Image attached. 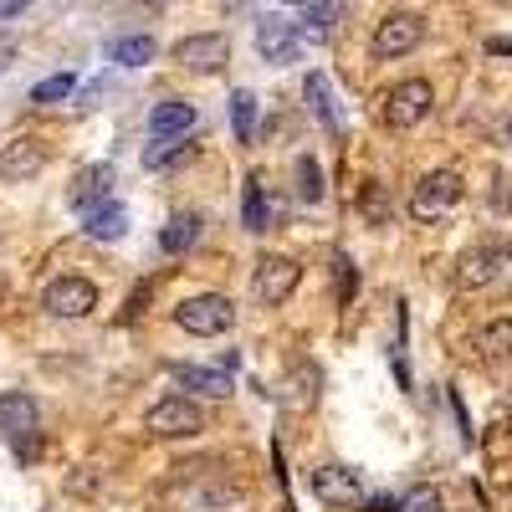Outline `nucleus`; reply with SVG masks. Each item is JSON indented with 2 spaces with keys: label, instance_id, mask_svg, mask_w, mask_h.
I'll use <instances>...</instances> for the list:
<instances>
[{
  "label": "nucleus",
  "instance_id": "6",
  "mask_svg": "<svg viewBox=\"0 0 512 512\" xmlns=\"http://www.w3.org/2000/svg\"><path fill=\"white\" fill-rule=\"evenodd\" d=\"M41 308H47L52 318H88L98 308V287L88 277H57V282H47V292H41Z\"/></svg>",
  "mask_w": 512,
  "mask_h": 512
},
{
  "label": "nucleus",
  "instance_id": "8",
  "mask_svg": "<svg viewBox=\"0 0 512 512\" xmlns=\"http://www.w3.org/2000/svg\"><path fill=\"white\" fill-rule=\"evenodd\" d=\"M313 492H318L323 507H359L369 497L364 492V477L354 472V466H338V461H328V466H318V472H313Z\"/></svg>",
  "mask_w": 512,
  "mask_h": 512
},
{
  "label": "nucleus",
  "instance_id": "25",
  "mask_svg": "<svg viewBox=\"0 0 512 512\" xmlns=\"http://www.w3.org/2000/svg\"><path fill=\"white\" fill-rule=\"evenodd\" d=\"M477 349L487 359H507L512 354V318H492L482 333H477Z\"/></svg>",
  "mask_w": 512,
  "mask_h": 512
},
{
  "label": "nucleus",
  "instance_id": "21",
  "mask_svg": "<svg viewBox=\"0 0 512 512\" xmlns=\"http://www.w3.org/2000/svg\"><path fill=\"white\" fill-rule=\"evenodd\" d=\"M256 118H262V103H256V93H251V88H236V93H231V128H236L241 144H251Z\"/></svg>",
  "mask_w": 512,
  "mask_h": 512
},
{
  "label": "nucleus",
  "instance_id": "7",
  "mask_svg": "<svg viewBox=\"0 0 512 512\" xmlns=\"http://www.w3.org/2000/svg\"><path fill=\"white\" fill-rule=\"evenodd\" d=\"M36 431H41V410H36V400L21 395V390H6V395H0V436L16 441L21 456H31V436H36Z\"/></svg>",
  "mask_w": 512,
  "mask_h": 512
},
{
  "label": "nucleus",
  "instance_id": "30",
  "mask_svg": "<svg viewBox=\"0 0 512 512\" xmlns=\"http://www.w3.org/2000/svg\"><path fill=\"white\" fill-rule=\"evenodd\" d=\"M487 52H492V57H512V41H507V36H492Z\"/></svg>",
  "mask_w": 512,
  "mask_h": 512
},
{
  "label": "nucleus",
  "instance_id": "18",
  "mask_svg": "<svg viewBox=\"0 0 512 512\" xmlns=\"http://www.w3.org/2000/svg\"><path fill=\"white\" fill-rule=\"evenodd\" d=\"M82 231H88L93 241H118L128 231V210L118 200H103V205H93L88 216H82Z\"/></svg>",
  "mask_w": 512,
  "mask_h": 512
},
{
  "label": "nucleus",
  "instance_id": "16",
  "mask_svg": "<svg viewBox=\"0 0 512 512\" xmlns=\"http://www.w3.org/2000/svg\"><path fill=\"white\" fill-rule=\"evenodd\" d=\"M108 185H113V164H88V169H77V180H72V210L77 216H88L93 205L108 200Z\"/></svg>",
  "mask_w": 512,
  "mask_h": 512
},
{
  "label": "nucleus",
  "instance_id": "15",
  "mask_svg": "<svg viewBox=\"0 0 512 512\" xmlns=\"http://www.w3.org/2000/svg\"><path fill=\"white\" fill-rule=\"evenodd\" d=\"M303 98H308L313 118L328 128V134H344V108H338V93H333L328 72H308V82H303Z\"/></svg>",
  "mask_w": 512,
  "mask_h": 512
},
{
  "label": "nucleus",
  "instance_id": "10",
  "mask_svg": "<svg viewBox=\"0 0 512 512\" xmlns=\"http://www.w3.org/2000/svg\"><path fill=\"white\" fill-rule=\"evenodd\" d=\"M256 52H262V62H272V67H287V62H297V52H303V31H297V21H287V16H262V26H256Z\"/></svg>",
  "mask_w": 512,
  "mask_h": 512
},
{
  "label": "nucleus",
  "instance_id": "29",
  "mask_svg": "<svg viewBox=\"0 0 512 512\" xmlns=\"http://www.w3.org/2000/svg\"><path fill=\"white\" fill-rule=\"evenodd\" d=\"M338 303H349V297H354V262H349V256H338Z\"/></svg>",
  "mask_w": 512,
  "mask_h": 512
},
{
  "label": "nucleus",
  "instance_id": "4",
  "mask_svg": "<svg viewBox=\"0 0 512 512\" xmlns=\"http://www.w3.org/2000/svg\"><path fill=\"white\" fill-rule=\"evenodd\" d=\"M456 205H461V175L456 169H431V175L415 185V195H410V216L415 221H441V216H451Z\"/></svg>",
  "mask_w": 512,
  "mask_h": 512
},
{
  "label": "nucleus",
  "instance_id": "20",
  "mask_svg": "<svg viewBox=\"0 0 512 512\" xmlns=\"http://www.w3.org/2000/svg\"><path fill=\"white\" fill-rule=\"evenodd\" d=\"M338 11H344V0H313L308 16L297 21L303 41H328V36H333V26H338Z\"/></svg>",
  "mask_w": 512,
  "mask_h": 512
},
{
  "label": "nucleus",
  "instance_id": "22",
  "mask_svg": "<svg viewBox=\"0 0 512 512\" xmlns=\"http://www.w3.org/2000/svg\"><path fill=\"white\" fill-rule=\"evenodd\" d=\"M200 241V216H175L164 231H159V251L164 256H180V251H190Z\"/></svg>",
  "mask_w": 512,
  "mask_h": 512
},
{
  "label": "nucleus",
  "instance_id": "14",
  "mask_svg": "<svg viewBox=\"0 0 512 512\" xmlns=\"http://www.w3.org/2000/svg\"><path fill=\"white\" fill-rule=\"evenodd\" d=\"M169 379H175L190 400H226L236 390L226 369H200V364H169Z\"/></svg>",
  "mask_w": 512,
  "mask_h": 512
},
{
  "label": "nucleus",
  "instance_id": "11",
  "mask_svg": "<svg viewBox=\"0 0 512 512\" xmlns=\"http://www.w3.org/2000/svg\"><path fill=\"white\" fill-rule=\"evenodd\" d=\"M297 282H303V267H297L292 256H262V267H256V303L282 308Z\"/></svg>",
  "mask_w": 512,
  "mask_h": 512
},
{
  "label": "nucleus",
  "instance_id": "32",
  "mask_svg": "<svg viewBox=\"0 0 512 512\" xmlns=\"http://www.w3.org/2000/svg\"><path fill=\"white\" fill-rule=\"evenodd\" d=\"M507 6H512V0H507Z\"/></svg>",
  "mask_w": 512,
  "mask_h": 512
},
{
  "label": "nucleus",
  "instance_id": "17",
  "mask_svg": "<svg viewBox=\"0 0 512 512\" xmlns=\"http://www.w3.org/2000/svg\"><path fill=\"white\" fill-rule=\"evenodd\" d=\"M195 123H200V113H195L190 103L164 98V103H154V113H149V134H154V139H185Z\"/></svg>",
  "mask_w": 512,
  "mask_h": 512
},
{
  "label": "nucleus",
  "instance_id": "31",
  "mask_svg": "<svg viewBox=\"0 0 512 512\" xmlns=\"http://www.w3.org/2000/svg\"><path fill=\"white\" fill-rule=\"evenodd\" d=\"M507 144H512V118H507Z\"/></svg>",
  "mask_w": 512,
  "mask_h": 512
},
{
  "label": "nucleus",
  "instance_id": "27",
  "mask_svg": "<svg viewBox=\"0 0 512 512\" xmlns=\"http://www.w3.org/2000/svg\"><path fill=\"white\" fill-rule=\"evenodd\" d=\"M297 195H303L308 205L323 200V169H318L313 154H297Z\"/></svg>",
  "mask_w": 512,
  "mask_h": 512
},
{
  "label": "nucleus",
  "instance_id": "1",
  "mask_svg": "<svg viewBox=\"0 0 512 512\" xmlns=\"http://www.w3.org/2000/svg\"><path fill=\"white\" fill-rule=\"evenodd\" d=\"M144 431L159 436V441H190V436L205 431V410H200L190 395H164V400L149 405Z\"/></svg>",
  "mask_w": 512,
  "mask_h": 512
},
{
  "label": "nucleus",
  "instance_id": "28",
  "mask_svg": "<svg viewBox=\"0 0 512 512\" xmlns=\"http://www.w3.org/2000/svg\"><path fill=\"white\" fill-rule=\"evenodd\" d=\"M400 512H441V497H436L431 487H415V492L400 502Z\"/></svg>",
  "mask_w": 512,
  "mask_h": 512
},
{
  "label": "nucleus",
  "instance_id": "2",
  "mask_svg": "<svg viewBox=\"0 0 512 512\" xmlns=\"http://www.w3.org/2000/svg\"><path fill=\"white\" fill-rule=\"evenodd\" d=\"M175 323L190 338H216V333H231L236 308H231L226 292H200V297H185V303L175 308Z\"/></svg>",
  "mask_w": 512,
  "mask_h": 512
},
{
  "label": "nucleus",
  "instance_id": "3",
  "mask_svg": "<svg viewBox=\"0 0 512 512\" xmlns=\"http://www.w3.org/2000/svg\"><path fill=\"white\" fill-rule=\"evenodd\" d=\"M436 108V93L425 77H405L390 88V98H384V123L395 128V134H410V128H420L425 118H431Z\"/></svg>",
  "mask_w": 512,
  "mask_h": 512
},
{
  "label": "nucleus",
  "instance_id": "9",
  "mask_svg": "<svg viewBox=\"0 0 512 512\" xmlns=\"http://www.w3.org/2000/svg\"><path fill=\"white\" fill-rule=\"evenodd\" d=\"M175 62L190 72H226L231 62V41L221 31H195L185 41H175Z\"/></svg>",
  "mask_w": 512,
  "mask_h": 512
},
{
  "label": "nucleus",
  "instance_id": "26",
  "mask_svg": "<svg viewBox=\"0 0 512 512\" xmlns=\"http://www.w3.org/2000/svg\"><path fill=\"white\" fill-rule=\"evenodd\" d=\"M72 93H77V77H72V72H57V77H47V82H36L31 103L47 108V103H62V98H72Z\"/></svg>",
  "mask_w": 512,
  "mask_h": 512
},
{
  "label": "nucleus",
  "instance_id": "19",
  "mask_svg": "<svg viewBox=\"0 0 512 512\" xmlns=\"http://www.w3.org/2000/svg\"><path fill=\"white\" fill-rule=\"evenodd\" d=\"M195 154H200V144H185V139H154V144L144 149V169H185Z\"/></svg>",
  "mask_w": 512,
  "mask_h": 512
},
{
  "label": "nucleus",
  "instance_id": "12",
  "mask_svg": "<svg viewBox=\"0 0 512 512\" xmlns=\"http://www.w3.org/2000/svg\"><path fill=\"white\" fill-rule=\"evenodd\" d=\"M507 272H512V251H502V246H477V251L461 256L456 287H461V292H477V287H487V282H497V277H507Z\"/></svg>",
  "mask_w": 512,
  "mask_h": 512
},
{
  "label": "nucleus",
  "instance_id": "24",
  "mask_svg": "<svg viewBox=\"0 0 512 512\" xmlns=\"http://www.w3.org/2000/svg\"><path fill=\"white\" fill-rule=\"evenodd\" d=\"M154 36H118L113 47H108V57L118 62V67H149L154 62Z\"/></svg>",
  "mask_w": 512,
  "mask_h": 512
},
{
  "label": "nucleus",
  "instance_id": "5",
  "mask_svg": "<svg viewBox=\"0 0 512 512\" xmlns=\"http://www.w3.org/2000/svg\"><path fill=\"white\" fill-rule=\"evenodd\" d=\"M420 36H425V21L410 16V11H395V16H384V21L374 26L369 52H374V62H395V57H405V52L420 47Z\"/></svg>",
  "mask_w": 512,
  "mask_h": 512
},
{
  "label": "nucleus",
  "instance_id": "13",
  "mask_svg": "<svg viewBox=\"0 0 512 512\" xmlns=\"http://www.w3.org/2000/svg\"><path fill=\"white\" fill-rule=\"evenodd\" d=\"M41 169H47V144L41 139H11L6 149H0V180L6 185H26V180H36Z\"/></svg>",
  "mask_w": 512,
  "mask_h": 512
},
{
  "label": "nucleus",
  "instance_id": "23",
  "mask_svg": "<svg viewBox=\"0 0 512 512\" xmlns=\"http://www.w3.org/2000/svg\"><path fill=\"white\" fill-rule=\"evenodd\" d=\"M267 221H272L267 185H262V180H246V195H241V226H246V231H267Z\"/></svg>",
  "mask_w": 512,
  "mask_h": 512
}]
</instances>
